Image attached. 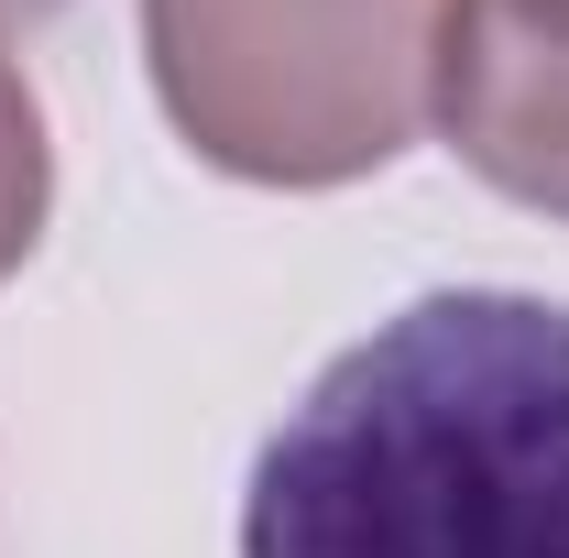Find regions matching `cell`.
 I'll list each match as a JSON object with an SVG mask.
<instances>
[{
	"instance_id": "obj_3",
	"label": "cell",
	"mask_w": 569,
	"mask_h": 558,
	"mask_svg": "<svg viewBox=\"0 0 569 558\" xmlns=\"http://www.w3.org/2000/svg\"><path fill=\"white\" fill-rule=\"evenodd\" d=\"M438 132L515 209L569 219V0H449Z\"/></svg>"
},
{
	"instance_id": "obj_2",
	"label": "cell",
	"mask_w": 569,
	"mask_h": 558,
	"mask_svg": "<svg viewBox=\"0 0 569 558\" xmlns=\"http://www.w3.org/2000/svg\"><path fill=\"white\" fill-rule=\"evenodd\" d=\"M449 0H142L164 121L252 187H351L438 121Z\"/></svg>"
},
{
	"instance_id": "obj_4",
	"label": "cell",
	"mask_w": 569,
	"mask_h": 558,
	"mask_svg": "<svg viewBox=\"0 0 569 558\" xmlns=\"http://www.w3.org/2000/svg\"><path fill=\"white\" fill-rule=\"evenodd\" d=\"M44 198H56V153H44V110L22 67L0 56V285L22 275V252L44 241Z\"/></svg>"
},
{
	"instance_id": "obj_5",
	"label": "cell",
	"mask_w": 569,
	"mask_h": 558,
	"mask_svg": "<svg viewBox=\"0 0 569 558\" xmlns=\"http://www.w3.org/2000/svg\"><path fill=\"white\" fill-rule=\"evenodd\" d=\"M44 11H67V0H0V22H44Z\"/></svg>"
},
{
	"instance_id": "obj_1",
	"label": "cell",
	"mask_w": 569,
	"mask_h": 558,
	"mask_svg": "<svg viewBox=\"0 0 569 558\" xmlns=\"http://www.w3.org/2000/svg\"><path fill=\"white\" fill-rule=\"evenodd\" d=\"M241 558H569V307L417 296L263 438Z\"/></svg>"
}]
</instances>
